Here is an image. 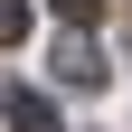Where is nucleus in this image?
Segmentation results:
<instances>
[{
	"label": "nucleus",
	"instance_id": "1",
	"mask_svg": "<svg viewBox=\"0 0 132 132\" xmlns=\"http://www.w3.org/2000/svg\"><path fill=\"white\" fill-rule=\"evenodd\" d=\"M57 76H66V85H104V76H113V57L85 38V19H76V28L57 38Z\"/></svg>",
	"mask_w": 132,
	"mask_h": 132
},
{
	"label": "nucleus",
	"instance_id": "2",
	"mask_svg": "<svg viewBox=\"0 0 132 132\" xmlns=\"http://www.w3.org/2000/svg\"><path fill=\"white\" fill-rule=\"evenodd\" d=\"M10 132H57V104L47 94H10Z\"/></svg>",
	"mask_w": 132,
	"mask_h": 132
},
{
	"label": "nucleus",
	"instance_id": "3",
	"mask_svg": "<svg viewBox=\"0 0 132 132\" xmlns=\"http://www.w3.org/2000/svg\"><path fill=\"white\" fill-rule=\"evenodd\" d=\"M28 38V0H0V47H19Z\"/></svg>",
	"mask_w": 132,
	"mask_h": 132
},
{
	"label": "nucleus",
	"instance_id": "4",
	"mask_svg": "<svg viewBox=\"0 0 132 132\" xmlns=\"http://www.w3.org/2000/svg\"><path fill=\"white\" fill-rule=\"evenodd\" d=\"M57 10H66V19H94V0H57Z\"/></svg>",
	"mask_w": 132,
	"mask_h": 132
}]
</instances>
